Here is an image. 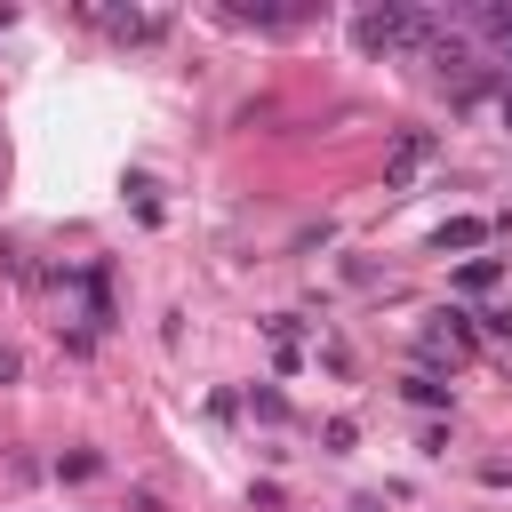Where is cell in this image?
<instances>
[{"label":"cell","mask_w":512,"mask_h":512,"mask_svg":"<svg viewBox=\"0 0 512 512\" xmlns=\"http://www.w3.org/2000/svg\"><path fill=\"white\" fill-rule=\"evenodd\" d=\"M320 440H328V456H344V448H352V416H328V432H320Z\"/></svg>","instance_id":"8992f818"},{"label":"cell","mask_w":512,"mask_h":512,"mask_svg":"<svg viewBox=\"0 0 512 512\" xmlns=\"http://www.w3.org/2000/svg\"><path fill=\"white\" fill-rule=\"evenodd\" d=\"M488 336H512V304H496V312H488Z\"/></svg>","instance_id":"52a82bcc"},{"label":"cell","mask_w":512,"mask_h":512,"mask_svg":"<svg viewBox=\"0 0 512 512\" xmlns=\"http://www.w3.org/2000/svg\"><path fill=\"white\" fill-rule=\"evenodd\" d=\"M352 32H360V48H424L432 16H416V8H368Z\"/></svg>","instance_id":"6da1fadb"},{"label":"cell","mask_w":512,"mask_h":512,"mask_svg":"<svg viewBox=\"0 0 512 512\" xmlns=\"http://www.w3.org/2000/svg\"><path fill=\"white\" fill-rule=\"evenodd\" d=\"M504 128H512V88H504Z\"/></svg>","instance_id":"9c48e42d"},{"label":"cell","mask_w":512,"mask_h":512,"mask_svg":"<svg viewBox=\"0 0 512 512\" xmlns=\"http://www.w3.org/2000/svg\"><path fill=\"white\" fill-rule=\"evenodd\" d=\"M496 272H504V264H496V256H472V264H464V288H488V280H496Z\"/></svg>","instance_id":"5b68a950"},{"label":"cell","mask_w":512,"mask_h":512,"mask_svg":"<svg viewBox=\"0 0 512 512\" xmlns=\"http://www.w3.org/2000/svg\"><path fill=\"white\" fill-rule=\"evenodd\" d=\"M400 392H408L416 408H448V384H440V376H424V368H416V376H400Z\"/></svg>","instance_id":"3957f363"},{"label":"cell","mask_w":512,"mask_h":512,"mask_svg":"<svg viewBox=\"0 0 512 512\" xmlns=\"http://www.w3.org/2000/svg\"><path fill=\"white\" fill-rule=\"evenodd\" d=\"M488 240V224L480 216H456V224H440V248H480Z\"/></svg>","instance_id":"277c9868"},{"label":"cell","mask_w":512,"mask_h":512,"mask_svg":"<svg viewBox=\"0 0 512 512\" xmlns=\"http://www.w3.org/2000/svg\"><path fill=\"white\" fill-rule=\"evenodd\" d=\"M0 384H16V352L8 344H0Z\"/></svg>","instance_id":"ba28073f"},{"label":"cell","mask_w":512,"mask_h":512,"mask_svg":"<svg viewBox=\"0 0 512 512\" xmlns=\"http://www.w3.org/2000/svg\"><path fill=\"white\" fill-rule=\"evenodd\" d=\"M424 160H432V136H408V144L392 152V176H384V192H408V176H416Z\"/></svg>","instance_id":"7a4b0ae2"}]
</instances>
